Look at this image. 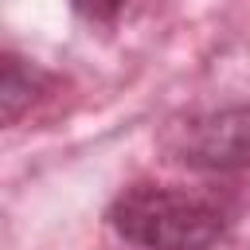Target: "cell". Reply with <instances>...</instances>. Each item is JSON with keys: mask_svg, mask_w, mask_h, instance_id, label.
<instances>
[{"mask_svg": "<svg viewBox=\"0 0 250 250\" xmlns=\"http://www.w3.org/2000/svg\"><path fill=\"white\" fill-rule=\"evenodd\" d=\"M117 238L141 250H207L227 230V207L203 191L168 184H133L109 203Z\"/></svg>", "mask_w": 250, "mask_h": 250, "instance_id": "6da1fadb", "label": "cell"}, {"mask_svg": "<svg viewBox=\"0 0 250 250\" xmlns=\"http://www.w3.org/2000/svg\"><path fill=\"white\" fill-rule=\"evenodd\" d=\"M164 148L176 164L195 172H242L250 168V105L191 113L168 129Z\"/></svg>", "mask_w": 250, "mask_h": 250, "instance_id": "7a4b0ae2", "label": "cell"}, {"mask_svg": "<svg viewBox=\"0 0 250 250\" xmlns=\"http://www.w3.org/2000/svg\"><path fill=\"white\" fill-rule=\"evenodd\" d=\"M51 78L35 66V62H27V59H20L16 51H8L4 55V78H0V105H4V121L12 125L35 98H39V90L47 86Z\"/></svg>", "mask_w": 250, "mask_h": 250, "instance_id": "3957f363", "label": "cell"}, {"mask_svg": "<svg viewBox=\"0 0 250 250\" xmlns=\"http://www.w3.org/2000/svg\"><path fill=\"white\" fill-rule=\"evenodd\" d=\"M70 8H74L82 20H90V23H109V20H117V12L125 8V0H70Z\"/></svg>", "mask_w": 250, "mask_h": 250, "instance_id": "277c9868", "label": "cell"}]
</instances>
